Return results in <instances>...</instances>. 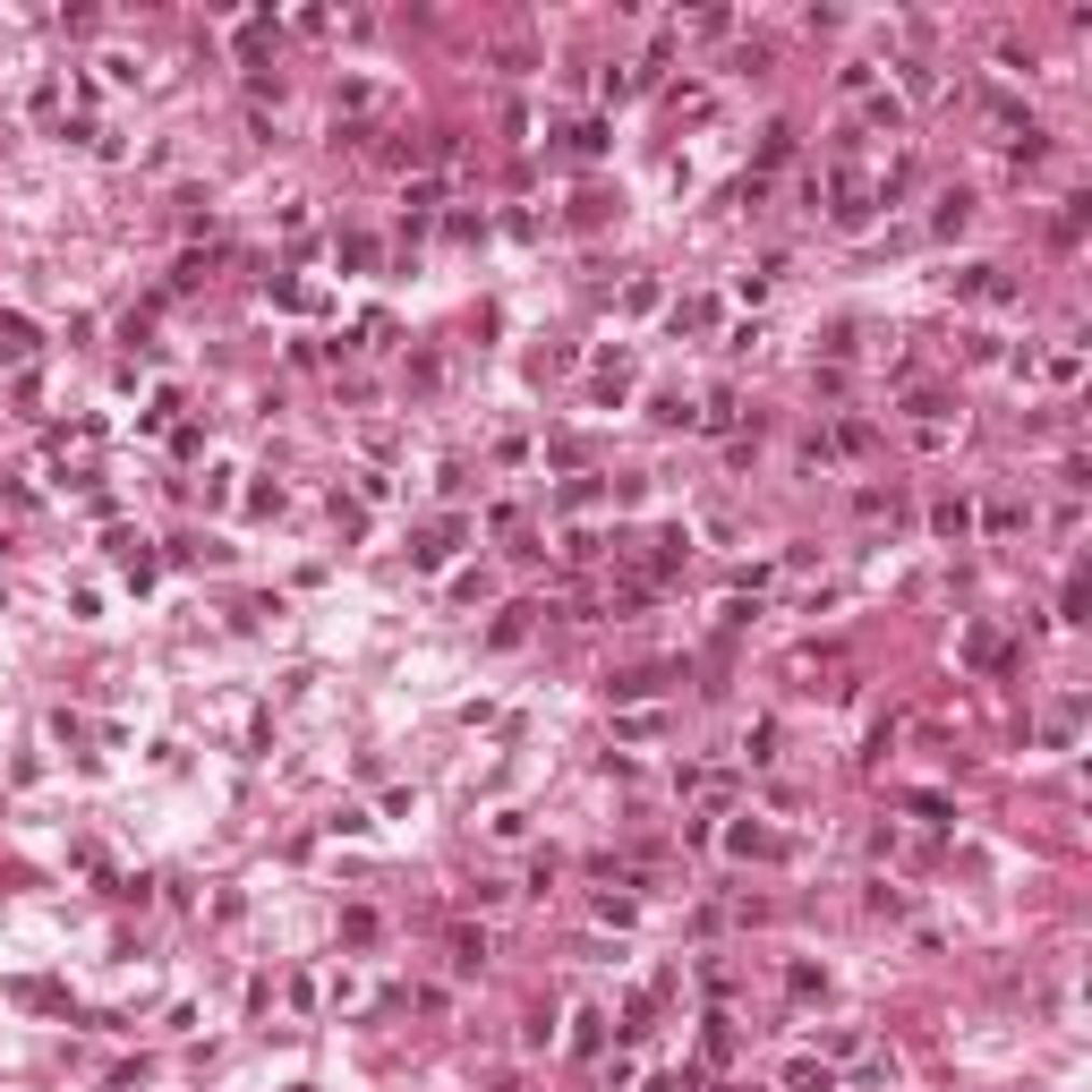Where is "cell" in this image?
Returning a JSON list of instances; mask_svg holds the SVG:
<instances>
[{"label": "cell", "instance_id": "cell-7", "mask_svg": "<svg viewBox=\"0 0 1092 1092\" xmlns=\"http://www.w3.org/2000/svg\"><path fill=\"white\" fill-rule=\"evenodd\" d=\"M965 657H973V666H1007V640H998L990 623H973V632H965Z\"/></svg>", "mask_w": 1092, "mask_h": 1092}, {"label": "cell", "instance_id": "cell-15", "mask_svg": "<svg viewBox=\"0 0 1092 1092\" xmlns=\"http://www.w3.org/2000/svg\"><path fill=\"white\" fill-rule=\"evenodd\" d=\"M1024 521H1033V512H1024V504H1007V495H998V504H990V538H1016V529H1024Z\"/></svg>", "mask_w": 1092, "mask_h": 1092}, {"label": "cell", "instance_id": "cell-18", "mask_svg": "<svg viewBox=\"0 0 1092 1092\" xmlns=\"http://www.w3.org/2000/svg\"><path fill=\"white\" fill-rule=\"evenodd\" d=\"M742 751H751V760H777V726H768V718H760V726L742 734Z\"/></svg>", "mask_w": 1092, "mask_h": 1092}, {"label": "cell", "instance_id": "cell-17", "mask_svg": "<svg viewBox=\"0 0 1092 1092\" xmlns=\"http://www.w3.org/2000/svg\"><path fill=\"white\" fill-rule=\"evenodd\" d=\"M572 154H607V120H581V128H572Z\"/></svg>", "mask_w": 1092, "mask_h": 1092}, {"label": "cell", "instance_id": "cell-8", "mask_svg": "<svg viewBox=\"0 0 1092 1092\" xmlns=\"http://www.w3.org/2000/svg\"><path fill=\"white\" fill-rule=\"evenodd\" d=\"M1041 375H1050V384H1059V393H1067V384H1076V375H1084V351H1076V342H1059V351H1050V359H1041Z\"/></svg>", "mask_w": 1092, "mask_h": 1092}, {"label": "cell", "instance_id": "cell-16", "mask_svg": "<svg viewBox=\"0 0 1092 1092\" xmlns=\"http://www.w3.org/2000/svg\"><path fill=\"white\" fill-rule=\"evenodd\" d=\"M905 811H913V820H922V828H948V820H956V811H948V803H939V794H913V803H905Z\"/></svg>", "mask_w": 1092, "mask_h": 1092}, {"label": "cell", "instance_id": "cell-5", "mask_svg": "<svg viewBox=\"0 0 1092 1092\" xmlns=\"http://www.w3.org/2000/svg\"><path fill=\"white\" fill-rule=\"evenodd\" d=\"M726 846H734V853H760V862H768V853H785V837H777V828H751V820H734V828H726Z\"/></svg>", "mask_w": 1092, "mask_h": 1092}, {"label": "cell", "instance_id": "cell-10", "mask_svg": "<svg viewBox=\"0 0 1092 1092\" xmlns=\"http://www.w3.org/2000/svg\"><path fill=\"white\" fill-rule=\"evenodd\" d=\"M486 965V931H453V973H479Z\"/></svg>", "mask_w": 1092, "mask_h": 1092}, {"label": "cell", "instance_id": "cell-2", "mask_svg": "<svg viewBox=\"0 0 1092 1092\" xmlns=\"http://www.w3.org/2000/svg\"><path fill=\"white\" fill-rule=\"evenodd\" d=\"M956 290H965V299H990V308H998V299H1016V282H1007L998 265H965V273H956Z\"/></svg>", "mask_w": 1092, "mask_h": 1092}, {"label": "cell", "instance_id": "cell-4", "mask_svg": "<svg viewBox=\"0 0 1092 1092\" xmlns=\"http://www.w3.org/2000/svg\"><path fill=\"white\" fill-rule=\"evenodd\" d=\"M785 1092H837V1067L828 1059H794L785 1067Z\"/></svg>", "mask_w": 1092, "mask_h": 1092}, {"label": "cell", "instance_id": "cell-11", "mask_svg": "<svg viewBox=\"0 0 1092 1092\" xmlns=\"http://www.w3.org/2000/svg\"><path fill=\"white\" fill-rule=\"evenodd\" d=\"M709 325H718V299H683L675 308V334H709Z\"/></svg>", "mask_w": 1092, "mask_h": 1092}, {"label": "cell", "instance_id": "cell-1", "mask_svg": "<svg viewBox=\"0 0 1092 1092\" xmlns=\"http://www.w3.org/2000/svg\"><path fill=\"white\" fill-rule=\"evenodd\" d=\"M870 205H879V188H870L853 162H837V205H828V214H837V231H862V223H870Z\"/></svg>", "mask_w": 1092, "mask_h": 1092}, {"label": "cell", "instance_id": "cell-14", "mask_svg": "<svg viewBox=\"0 0 1092 1092\" xmlns=\"http://www.w3.org/2000/svg\"><path fill=\"white\" fill-rule=\"evenodd\" d=\"M905 86H913V95H922V103H939V95H948V86H939V69H931V60H905Z\"/></svg>", "mask_w": 1092, "mask_h": 1092}, {"label": "cell", "instance_id": "cell-9", "mask_svg": "<svg viewBox=\"0 0 1092 1092\" xmlns=\"http://www.w3.org/2000/svg\"><path fill=\"white\" fill-rule=\"evenodd\" d=\"M965 223H973V197H965V188H948L939 214H931V231H965Z\"/></svg>", "mask_w": 1092, "mask_h": 1092}, {"label": "cell", "instance_id": "cell-13", "mask_svg": "<svg viewBox=\"0 0 1092 1092\" xmlns=\"http://www.w3.org/2000/svg\"><path fill=\"white\" fill-rule=\"evenodd\" d=\"M734 419H742V401H734V393H709V410H700V427H709V436H726Z\"/></svg>", "mask_w": 1092, "mask_h": 1092}, {"label": "cell", "instance_id": "cell-3", "mask_svg": "<svg viewBox=\"0 0 1092 1092\" xmlns=\"http://www.w3.org/2000/svg\"><path fill=\"white\" fill-rule=\"evenodd\" d=\"M931 529L965 547V538H973V504H965V495H948V504H931Z\"/></svg>", "mask_w": 1092, "mask_h": 1092}, {"label": "cell", "instance_id": "cell-12", "mask_svg": "<svg viewBox=\"0 0 1092 1092\" xmlns=\"http://www.w3.org/2000/svg\"><path fill=\"white\" fill-rule=\"evenodd\" d=\"M572 1024H581V1033H572V1050H581V1059H598V1041H607V1016H598V1007H581Z\"/></svg>", "mask_w": 1092, "mask_h": 1092}, {"label": "cell", "instance_id": "cell-6", "mask_svg": "<svg viewBox=\"0 0 1092 1092\" xmlns=\"http://www.w3.org/2000/svg\"><path fill=\"white\" fill-rule=\"evenodd\" d=\"M26 351H34V325L26 316H0V367H17Z\"/></svg>", "mask_w": 1092, "mask_h": 1092}]
</instances>
